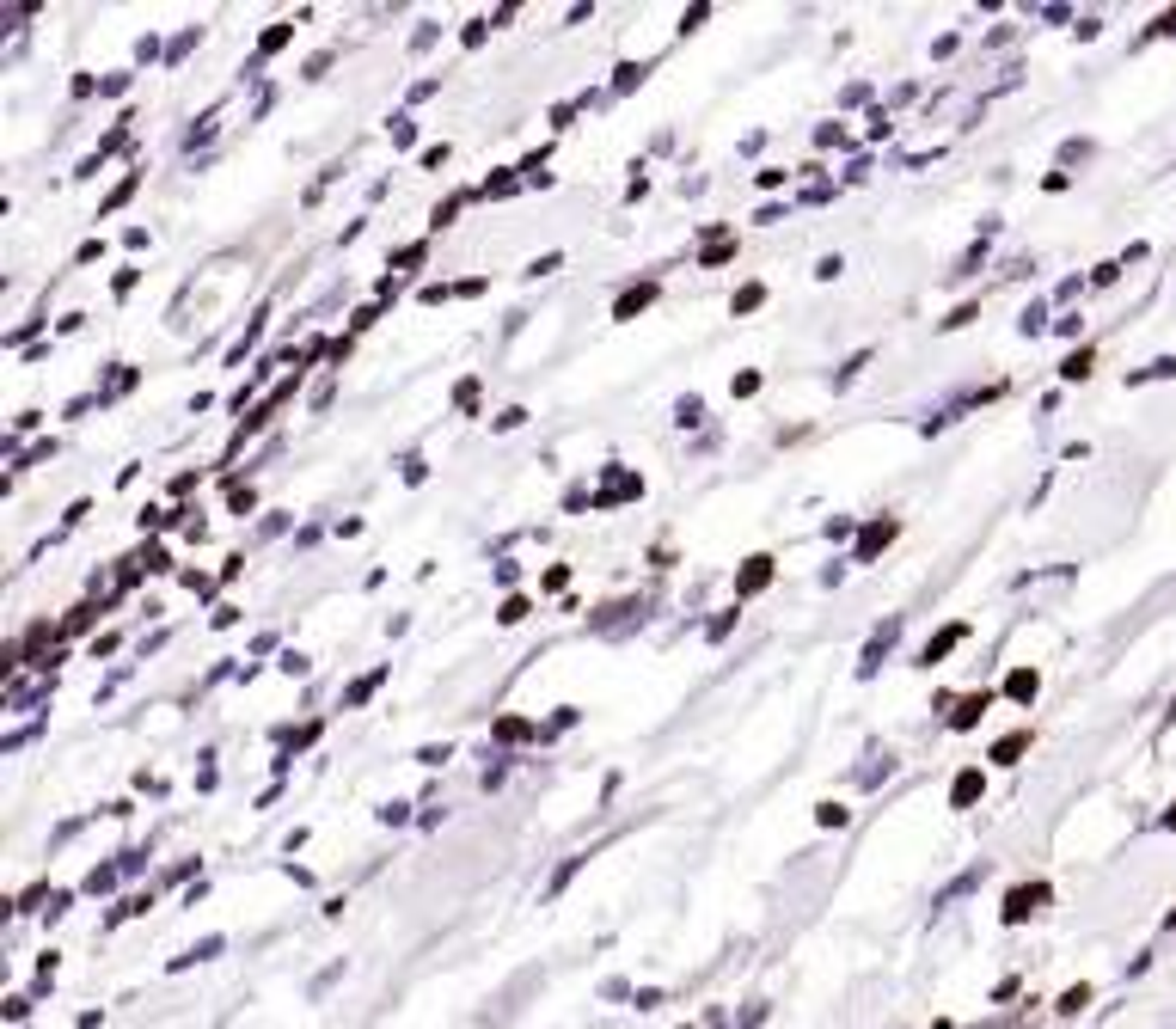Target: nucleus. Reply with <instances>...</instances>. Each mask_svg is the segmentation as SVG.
Wrapping results in <instances>:
<instances>
[{"label":"nucleus","instance_id":"1a4fd4ad","mask_svg":"<svg viewBox=\"0 0 1176 1029\" xmlns=\"http://www.w3.org/2000/svg\"><path fill=\"white\" fill-rule=\"evenodd\" d=\"M888 539H895V521H870V527H864V551H858V558H870V551L888 546Z\"/></svg>","mask_w":1176,"mask_h":1029},{"label":"nucleus","instance_id":"ddd939ff","mask_svg":"<svg viewBox=\"0 0 1176 1029\" xmlns=\"http://www.w3.org/2000/svg\"><path fill=\"white\" fill-rule=\"evenodd\" d=\"M815 822H821V827H839V822H846V809H839V803H821Z\"/></svg>","mask_w":1176,"mask_h":1029},{"label":"nucleus","instance_id":"20e7f679","mask_svg":"<svg viewBox=\"0 0 1176 1029\" xmlns=\"http://www.w3.org/2000/svg\"><path fill=\"white\" fill-rule=\"evenodd\" d=\"M649 301H656V282H637V289H625L619 294V307H613V319H631V313H644Z\"/></svg>","mask_w":1176,"mask_h":1029},{"label":"nucleus","instance_id":"f257e3e1","mask_svg":"<svg viewBox=\"0 0 1176 1029\" xmlns=\"http://www.w3.org/2000/svg\"><path fill=\"white\" fill-rule=\"evenodd\" d=\"M1041 901H1048V889H1041V882H1029V889H1011V894H1005V926L1029 919V913H1036Z\"/></svg>","mask_w":1176,"mask_h":1029},{"label":"nucleus","instance_id":"4468645a","mask_svg":"<svg viewBox=\"0 0 1176 1029\" xmlns=\"http://www.w3.org/2000/svg\"><path fill=\"white\" fill-rule=\"evenodd\" d=\"M289 31H294V25H276V31H264V55L282 50V43H289Z\"/></svg>","mask_w":1176,"mask_h":1029},{"label":"nucleus","instance_id":"9b49d317","mask_svg":"<svg viewBox=\"0 0 1176 1029\" xmlns=\"http://www.w3.org/2000/svg\"><path fill=\"white\" fill-rule=\"evenodd\" d=\"M496 736H503V741H521V736H533V723H521V717H503V723H496Z\"/></svg>","mask_w":1176,"mask_h":1029},{"label":"nucleus","instance_id":"f8f14e48","mask_svg":"<svg viewBox=\"0 0 1176 1029\" xmlns=\"http://www.w3.org/2000/svg\"><path fill=\"white\" fill-rule=\"evenodd\" d=\"M496 619H503V625H521V619H528V600H521V595L503 600V613H496Z\"/></svg>","mask_w":1176,"mask_h":1029},{"label":"nucleus","instance_id":"423d86ee","mask_svg":"<svg viewBox=\"0 0 1176 1029\" xmlns=\"http://www.w3.org/2000/svg\"><path fill=\"white\" fill-rule=\"evenodd\" d=\"M992 704V692H968V699L956 704V717H950V729H974V717Z\"/></svg>","mask_w":1176,"mask_h":1029},{"label":"nucleus","instance_id":"0eeeda50","mask_svg":"<svg viewBox=\"0 0 1176 1029\" xmlns=\"http://www.w3.org/2000/svg\"><path fill=\"white\" fill-rule=\"evenodd\" d=\"M1005 692H1011V699H1017V704H1029V699H1036V692H1041V674H1036V668H1017V674H1011V680H1005Z\"/></svg>","mask_w":1176,"mask_h":1029},{"label":"nucleus","instance_id":"6e6552de","mask_svg":"<svg viewBox=\"0 0 1176 1029\" xmlns=\"http://www.w3.org/2000/svg\"><path fill=\"white\" fill-rule=\"evenodd\" d=\"M962 637H968V625H950V632H938L932 644H925V662H944V656H950Z\"/></svg>","mask_w":1176,"mask_h":1029},{"label":"nucleus","instance_id":"39448f33","mask_svg":"<svg viewBox=\"0 0 1176 1029\" xmlns=\"http://www.w3.org/2000/svg\"><path fill=\"white\" fill-rule=\"evenodd\" d=\"M980 790H987V778H980V766H968V772H962V778H956V790H950V803H956V809H968V803H974V797H980Z\"/></svg>","mask_w":1176,"mask_h":1029},{"label":"nucleus","instance_id":"f03ea898","mask_svg":"<svg viewBox=\"0 0 1176 1029\" xmlns=\"http://www.w3.org/2000/svg\"><path fill=\"white\" fill-rule=\"evenodd\" d=\"M772 583V558L766 551H760V558H748V570H742V576H735V595H760V588Z\"/></svg>","mask_w":1176,"mask_h":1029},{"label":"nucleus","instance_id":"7ed1b4c3","mask_svg":"<svg viewBox=\"0 0 1176 1029\" xmlns=\"http://www.w3.org/2000/svg\"><path fill=\"white\" fill-rule=\"evenodd\" d=\"M1029 754V729H1011L1005 741H992V760H999V766H1017V760Z\"/></svg>","mask_w":1176,"mask_h":1029},{"label":"nucleus","instance_id":"9d476101","mask_svg":"<svg viewBox=\"0 0 1176 1029\" xmlns=\"http://www.w3.org/2000/svg\"><path fill=\"white\" fill-rule=\"evenodd\" d=\"M1060 374H1066V380H1085V374H1091V349H1078V356H1066V368H1060Z\"/></svg>","mask_w":1176,"mask_h":1029}]
</instances>
